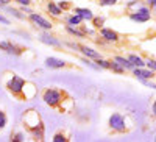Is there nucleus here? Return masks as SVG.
<instances>
[{
    "label": "nucleus",
    "mask_w": 156,
    "mask_h": 142,
    "mask_svg": "<svg viewBox=\"0 0 156 142\" xmlns=\"http://www.w3.org/2000/svg\"><path fill=\"white\" fill-rule=\"evenodd\" d=\"M16 3H19L20 6H30L31 5V0H14Z\"/></svg>",
    "instance_id": "cd10ccee"
},
{
    "label": "nucleus",
    "mask_w": 156,
    "mask_h": 142,
    "mask_svg": "<svg viewBox=\"0 0 156 142\" xmlns=\"http://www.w3.org/2000/svg\"><path fill=\"white\" fill-rule=\"evenodd\" d=\"M8 142H25V134L20 130H12L9 133V140Z\"/></svg>",
    "instance_id": "6ab92c4d"
},
{
    "label": "nucleus",
    "mask_w": 156,
    "mask_h": 142,
    "mask_svg": "<svg viewBox=\"0 0 156 142\" xmlns=\"http://www.w3.org/2000/svg\"><path fill=\"white\" fill-rule=\"evenodd\" d=\"M109 70H112V72H115V73H125V69L120 66V64H117L115 61H111L109 62Z\"/></svg>",
    "instance_id": "5701e85b"
},
{
    "label": "nucleus",
    "mask_w": 156,
    "mask_h": 142,
    "mask_svg": "<svg viewBox=\"0 0 156 142\" xmlns=\"http://www.w3.org/2000/svg\"><path fill=\"white\" fill-rule=\"evenodd\" d=\"M133 75L139 81H145V80H153L154 78V72H151L147 67H136V69H133Z\"/></svg>",
    "instance_id": "9d476101"
},
{
    "label": "nucleus",
    "mask_w": 156,
    "mask_h": 142,
    "mask_svg": "<svg viewBox=\"0 0 156 142\" xmlns=\"http://www.w3.org/2000/svg\"><path fill=\"white\" fill-rule=\"evenodd\" d=\"M39 41H41L42 44L50 45V47H55V48H61L62 47V42L59 39H56L55 36H51L50 33H42L41 36H39Z\"/></svg>",
    "instance_id": "f8f14e48"
},
{
    "label": "nucleus",
    "mask_w": 156,
    "mask_h": 142,
    "mask_svg": "<svg viewBox=\"0 0 156 142\" xmlns=\"http://www.w3.org/2000/svg\"><path fill=\"white\" fill-rule=\"evenodd\" d=\"M145 67H147V69H150L151 72H154V73H156V59L148 58V59L145 61Z\"/></svg>",
    "instance_id": "a878e982"
},
{
    "label": "nucleus",
    "mask_w": 156,
    "mask_h": 142,
    "mask_svg": "<svg viewBox=\"0 0 156 142\" xmlns=\"http://www.w3.org/2000/svg\"><path fill=\"white\" fill-rule=\"evenodd\" d=\"M41 100L51 109H56L61 114H67L73 109L75 101L72 98V95L64 91L61 87H55V86H48L44 87L41 91Z\"/></svg>",
    "instance_id": "f03ea898"
},
{
    "label": "nucleus",
    "mask_w": 156,
    "mask_h": 142,
    "mask_svg": "<svg viewBox=\"0 0 156 142\" xmlns=\"http://www.w3.org/2000/svg\"><path fill=\"white\" fill-rule=\"evenodd\" d=\"M94 62H95V66H97L98 69H106V70H109V62H111V61H108V59H105V58H98V59H95Z\"/></svg>",
    "instance_id": "4be33fe9"
},
{
    "label": "nucleus",
    "mask_w": 156,
    "mask_h": 142,
    "mask_svg": "<svg viewBox=\"0 0 156 142\" xmlns=\"http://www.w3.org/2000/svg\"><path fill=\"white\" fill-rule=\"evenodd\" d=\"M151 114H153V117H156V100L151 103Z\"/></svg>",
    "instance_id": "7c9ffc66"
},
{
    "label": "nucleus",
    "mask_w": 156,
    "mask_h": 142,
    "mask_svg": "<svg viewBox=\"0 0 156 142\" xmlns=\"http://www.w3.org/2000/svg\"><path fill=\"white\" fill-rule=\"evenodd\" d=\"M115 3H117V0H98L100 6H112Z\"/></svg>",
    "instance_id": "bb28decb"
},
{
    "label": "nucleus",
    "mask_w": 156,
    "mask_h": 142,
    "mask_svg": "<svg viewBox=\"0 0 156 142\" xmlns=\"http://www.w3.org/2000/svg\"><path fill=\"white\" fill-rule=\"evenodd\" d=\"M154 142H156V134H154Z\"/></svg>",
    "instance_id": "473e14b6"
},
{
    "label": "nucleus",
    "mask_w": 156,
    "mask_h": 142,
    "mask_svg": "<svg viewBox=\"0 0 156 142\" xmlns=\"http://www.w3.org/2000/svg\"><path fill=\"white\" fill-rule=\"evenodd\" d=\"M100 31V36L103 37V41H106V42H119V39H120V36H119V33L117 31H114V30H111V28H105L103 27L101 30H98Z\"/></svg>",
    "instance_id": "9b49d317"
},
{
    "label": "nucleus",
    "mask_w": 156,
    "mask_h": 142,
    "mask_svg": "<svg viewBox=\"0 0 156 142\" xmlns=\"http://www.w3.org/2000/svg\"><path fill=\"white\" fill-rule=\"evenodd\" d=\"M67 45H69L70 48L76 50V51H80V53H81L84 58H87V59H90V61H95V59L101 58V55L98 53V51H97L95 48H92V47H87V45H84V44H78V42H67Z\"/></svg>",
    "instance_id": "423d86ee"
},
{
    "label": "nucleus",
    "mask_w": 156,
    "mask_h": 142,
    "mask_svg": "<svg viewBox=\"0 0 156 142\" xmlns=\"http://www.w3.org/2000/svg\"><path fill=\"white\" fill-rule=\"evenodd\" d=\"M108 128L109 131L114 133V134H123V133H128V122H126V117L122 114V112H112L108 119Z\"/></svg>",
    "instance_id": "20e7f679"
},
{
    "label": "nucleus",
    "mask_w": 156,
    "mask_h": 142,
    "mask_svg": "<svg viewBox=\"0 0 156 142\" xmlns=\"http://www.w3.org/2000/svg\"><path fill=\"white\" fill-rule=\"evenodd\" d=\"M147 3H148L150 6H154V5H156V0H147Z\"/></svg>",
    "instance_id": "2f4dec72"
},
{
    "label": "nucleus",
    "mask_w": 156,
    "mask_h": 142,
    "mask_svg": "<svg viewBox=\"0 0 156 142\" xmlns=\"http://www.w3.org/2000/svg\"><path fill=\"white\" fill-rule=\"evenodd\" d=\"M105 16H94V19L90 20L92 22V27L95 28V30H101L103 28V25H105Z\"/></svg>",
    "instance_id": "aec40b11"
},
{
    "label": "nucleus",
    "mask_w": 156,
    "mask_h": 142,
    "mask_svg": "<svg viewBox=\"0 0 156 142\" xmlns=\"http://www.w3.org/2000/svg\"><path fill=\"white\" fill-rule=\"evenodd\" d=\"M112 61H115L117 64H120V66L125 69V70H133L134 67H133V64L128 61V58H125V56H120V55H115L114 56V59Z\"/></svg>",
    "instance_id": "dca6fc26"
},
{
    "label": "nucleus",
    "mask_w": 156,
    "mask_h": 142,
    "mask_svg": "<svg viewBox=\"0 0 156 142\" xmlns=\"http://www.w3.org/2000/svg\"><path fill=\"white\" fill-rule=\"evenodd\" d=\"M47 11H48L53 17H61V16H62V11L59 9V6H58L55 2H51V0H48V2H47Z\"/></svg>",
    "instance_id": "2eb2a0df"
},
{
    "label": "nucleus",
    "mask_w": 156,
    "mask_h": 142,
    "mask_svg": "<svg viewBox=\"0 0 156 142\" xmlns=\"http://www.w3.org/2000/svg\"><path fill=\"white\" fill-rule=\"evenodd\" d=\"M6 125H8V115L3 109H0V131L5 130Z\"/></svg>",
    "instance_id": "b1692460"
},
{
    "label": "nucleus",
    "mask_w": 156,
    "mask_h": 142,
    "mask_svg": "<svg viewBox=\"0 0 156 142\" xmlns=\"http://www.w3.org/2000/svg\"><path fill=\"white\" fill-rule=\"evenodd\" d=\"M66 22H67V25H70V27H80V25H83L84 20L76 14H70V16L66 17Z\"/></svg>",
    "instance_id": "a211bd4d"
},
{
    "label": "nucleus",
    "mask_w": 156,
    "mask_h": 142,
    "mask_svg": "<svg viewBox=\"0 0 156 142\" xmlns=\"http://www.w3.org/2000/svg\"><path fill=\"white\" fill-rule=\"evenodd\" d=\"M3 87L6 92L14 97L17 101H30L37 95V86L23 76L14 73V72H6L3 76Z\"/></svg>",
    "instance_id": "f257e3e1"
},
{
    "label": "nucleus",
    "mask_w": 156,
    "mask_h": 142,
    "mask_svg": "<svg viewBox=\"0 0 156 142\" xmlns=\"http://www.w3.org/2000/svg\"><path fill=\"white\" fill-rule=\"evenodd\" d=\"M128 58V61L133 64V67L136 69V67H145V61L142 59L139 55H134V53H131V55H128L126 56Z\"/></svg>",
    "instance_id": "f3484780"
},
{
    "label": "nucleus",
    "mask_w": 156,
    "mask_h": 142,
    "mask_svg": "<svg viewBox=\"0 0 156 142\" xmlns=\"http://www.w3.org/2000/svg\"><path fill=\"white\" fill-rule=\"evenodd\" d=\"M44 64H45L47 69H53V70L66 69V67H73L72 64H69L66 59H61V58H56V56H47L44 59Z\"/></svg>",
    "instance_id": "1a4fd4ad"
},
{
    "label": "nucleus",
    "mask_w": 156,
    "mask_h": 142,
    "mask_svg": "<svg viewBox=\"0 0 156 142\" xmlns=\"http://www.w3.org/2000/svg\"><path fill=\"white\" fill-rule=\"evenodd\" d=\"M5 9H6L8 14H9V16H12V17H16V19H25V14H22V11H20V9H17V8L6 6Z\"/></svg>",
    "instance_id": "412c9836"
},
{
    "label": "nucleus",
    "mask_w": 156,
    "mask_h": 142,
    "mask_svg": "<svg viewBox=\"0 0 156 142\" xmlns=\"http://www.w3.org/2000/svg\"><path fill=\"white\" fill-rule=\"evenodd\" d=\"M22 126L33 142H45V123L37 109L28 108L23 111Z\"/></svg>",
    "instance_id": "7ed1b4c3"
},
{
    "label": "nucleus",
    "mask_w": 156,
    "mask_h": 142,
    "mask_svg": "<svg viewBox=\"0 0 156 142\" xmlns=\"http://www.w3.org/2000/svg\"><path fill=\"white\" fill-rule=\"evenodd\" d=\"M11 2H12V0H0V8H6V6H9Z\"/></svg>",
    "instance_id": "c85d7f7f"
},
{
    "label": "nucleus",
    "mask_w": 156,
    "mask_h": 142,
    "mask_svg": "<svg viewBox=\"0 0 156 142\" xmlns=\"http://www.w3.org/2000/svg\"><path fill=\"white\" fill-rule=\"evenodd\" d=\"M0 50L5 51V53L8 55H12V56H23L25 53H27V47H23V45H19L16 42H12V41H0Z\"/></svg>",
    "instance_id": "39448f33"
},
{
    "label": "nucleus",
    "mask_w": 156,
    "mask_h": 142,
    "mask_svg": "<svg viewBox=\"0 0 156 142\" xmlns=\"http://www.w3.org/2000/svg\"><path fill=\"white\" fill-rule=\"evenodd\" d=\"M129 19L133 22H137V23H144V22H148L151 19V11L148 6H140L137 8L136 11H133L129 14Z\"/></svg>",
    "instance_id": "0eeeda50"
},
{
    "label": "nucleus",
    "mask_w": 156,
    "mask_h": 142,
    "mask_svg": "<svg viewBox=\"0 0 156 142\" xmlns=\"http://www.w3.org/2000/svg\"><path fill=\"white\" fill-rule=\"evenodd\" d=\"M0 22H2L3 25H9V23H11V22H9V19H6L3 14H0Z\"/></svg>",
    "instance_id": "c756f323"
},
{
    "label": "nucleus",
    "mask_w": 156,
    "mask_h": 142,
    "mask_svg": "<svg viewBox=\"0 0 156 142\" xmlns=\"http://www.w3.org/2000/svg\"><path fill=\"white\" fill-rule=\"evenodd\" d=\"M73 14L80 16L83 20H92L94 19V12L89 8H73Z\"/></svg>",
    "instance_id": "4468645a"
},
{
    "label": "nucleus",
    "mask_w": 156,
    "mask_h": 142,
    "mask_svg": "<svg viewBox=\"0 0 156 142\" xmlns=\"http://www.w3.org/2000/svg\"><path fill=\"white\" fill-rule=\"evenodd\" d=\"M28 19L36 25L37 28H41L44 31H50L51 28H53V23H51L48 19H45L44 16H41L39 12H31V14L28 16Z\"/></svg>",
    "instance_id": "6e6552de"
},
{
    "label": "nucleus",
    "mask_w": 156,
    "mask_h": 142,
    "mask_svg": "<svg viewBox=\"0 0 156 142\" xmlns=\"http://www.w3.org/2000/svg\"><path fill=\"white\" fill-rule=\"evenodd\" d=\"M51 142H72V134L66 128H59L58 131H55Z\"/></svg>",
    "instance_id": "ddd939ff"
},
{
    "label": "nucleus",
    "mask_w": 156,
    "mask_h": 142,
    "mask_svg": "<svg viewBox=\"0 0 156 142\" xmlns=\"http://www.w3.org/2000/svg\"><path fill=\"white\" fill-rule=\"evenodd\" d=\"M56 5L59 6V9H61L62 12H66V11L72 6V3H70V2H66V0H59V2H58Z\"/></svg>",
    "instance_id": "393cba45"
}]
</instances>
